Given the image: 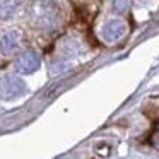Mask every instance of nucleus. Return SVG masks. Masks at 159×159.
I'll list each match as a JSON object with an SVG mask.
<instances>
[{"instance_id":"obj_2","label":"nucleus","mask_w":159,"mask_h":159,"mask_svg":"<svg viewBox=\"0 0 159 159\" xmlns=\"http://www.w3.org/2000/svg\"><path fill=\"white\" fill-rule=\"evenodd\" d=\"M24 93V82L16 75H5L0 80V98L12 99Z\"/></svg>"},{"instance_id":"obj_1","label":"nucleus","mask_w":159,"mask_h":159,"mask_svg":"<svg viewBox=\"0 0 159 159\" xmlns=\"http://www.w3.org/2000/svg\"><path fill=\"white\" fill-rule=\"evenodd\" d=\"M128 34V24L123 19H111L99 29V38L104 43H118Z\"/></svg>"},{"instance_id":"obj_5","label":"nucleus","mask_w":159,"mask_h":159,"mask_svg":"<svg viewBox=\"0 0 159 159\" xmlns=\"http://www.w3.org/2000/svg\"><path fill=\"white\" fill-rule=\"evenodd\" d=\"M16 9H17V2L16 0H0V19L12 17Z\"/></svg>"},{"instance_id":"obj_3","label":"nucleus","mask_w":159,"mask_h":159,"mask_svg":"<svg viewBox=\"0 0 159 159\" xmlns=\"http://www.w3.org/2000/svg\"><path fill=\"white\" fill-rule=\"evenodd\" d=\"M39 63L41 62H39L38 53L36 52H26L17 58L16 69H17L21 74H31V72H34V70L39 69Z\"/></svg>"},{"instance_id":"obj_7","label":"nucleus","mask_w":159,"mask_h":159,"mask_svg":"<svg viewBox=\"0 0 159 159\" xmlns=\"http://www.w3.org/2000/svg\"><path fill=\"white\" fill-rule=\"evenodd\" d=\"M130 7V2L128 0H113V9L118 14H125Z\"/></svg>"},{"instance_id":"obj_6","label":"nucleus","mask_w":159,"mask_h":159,"mask_svg":"<svg viewBox=\"0 0 159 159\" xmlns=\"http://www.w3.org/2000/svg\"><path fill=\"white\" fill-rule=\"evenodd\" d=\"M144 113L147 115L151 120L157 121L159 120V99H151L144 108Z\"/></svg>"},{"instance_id":"obj_4","label":"nucleus","mask_w":159,"mask_h":159,"mask_svg":"<svg viewBox=\"0 0 159 159\" xmlns=\"http://www.w3.org/2000/svg\"><path fill=\"white\" fill-rule=\"evenodd\" d=\"M22 34L19 31H9L2 36L0 39V52L4 55H12V53L17 52L19 45H21Z\"/></svg>"}]
</instances>
